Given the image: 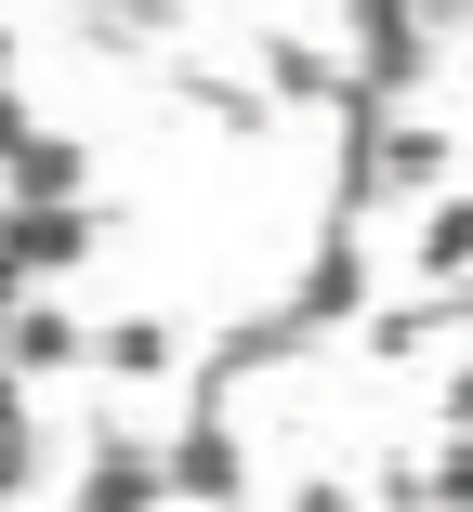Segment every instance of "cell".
Wrapping results in <instances>:
<instances>
[{"mask_svg": "<svg viewBox=\"0 0 473 512\" xmlns=\"http://www.w3.org/2000/svg\"><path fill=\"white\" fill-rule=\"evenodd\" d=\"M27 486V421H0V499Z\"/></svg>", "mask_w": 473, "mask_h": 512, "instance_id": "cell-12", "label": "cell"}, {"mask_svg": "<svg viewBox=\"0 0 473 512\" xmlns=\"http://www.w3.org/2000/svg\"><path fill=\"white\" fill-rule=\"evenodd\" d=\"M92 14H106V40H145V27H171L184 0H92Z\"/></svg>", "mask_w": 473, "mask_h": 512, "instance_id": "cell-10", "label": "cell"}, {"mask_svg": "<svg viewBox=\"0 0 473 512\" xmlns=\"http://www.w3.org/2000/svg\"><path fill=\"white\" fill-rule=\"evenodd\" d=\"M434 289H473V197H434L421 211V250H408Z\"/></svg>", "mask_w": 473, "mask_h": 512, "instance_id": "cell-8", "label": "cell"}, {"mask_svg": "<svg viewBox=\"0 0 473 512\" xmlns=\"http://www.w3.org/2000/svg\"><path fill=\"white\" fill-rule=\"evenodd\" d=\"M27 132H40V119H27V106H14V79H0V158H14V145H27Z\"/></svg>", "mask_w": 473, "mask_h": 512, "instance_id": "cell-13", "label": "cell"}, {"mask_svg": "<svg viewBox=\"0 0 473 512\" xmlns=\"http://www.w3.org/2000/svg\"><path fill=\"white\" fill-rule=\"evenodd\" d=\"M0 355H14V381H53V368H92V329L66 302H14V316H0Z\"/></svg>", "mask_w": 473, "mask_h": 512, "instance_id": "cell-4", "label": "cell"}, {"mask_svg": "<svg viewBox=\"0 0 473 512\" xmlns=\"http://www.w3.org/2000/svg\"><path fill=\"white\" fill-rule=\"evenodd\" d=\"M92 250H106V211H92V197H79V211H14V224H0V276H14V289L79 276Z\"/></svg>", "mask_w": 473, "mask_h": 512, "instance_id": "cell-1", "label": "cell"}, {"mask_svg": "<svg viewBox=\"0 0 473 512\" xmlns=\"http://www.w3.org/2000/svg\"><path fill=\"white\" fill-rule=\"evenodd\" d=\"M263 92H276V106H368V92H355V66L303 53V40H263Z\"/></svg>", "mask_w": 473, "mask_h": 512, "instance_id": "cell-7", "label": "cell"}, {"mask_svg": "<svg viewBox=\"0 0 473 512\" xmlns=\"http://www.w3.org/2000/svg\"><path fill=\"white\" fill-rule=\"evenodd\" d=\"M79 184H92L79 132H27L14 158H0V197H14V211H79Z\"/></svg>", "mask_w": 473, "mask_h": 512, "instance_id": "cell-3", "label": "cell"}, {"mask_svg": "<svg viewBox=\"0 0 473 512\" xmlns=\"http://www.w3.org/2000/svg\"><path fill=\"white\" fill-rule=\"evenodd\" d=\"M0 224H14V197H0Z\"/></svg>", "mask_w": 473, "mask_h": 512, "instance_id": "cell-18", "label": "cell"}, {"mask_svg": "<svg viewBox=\"0 0 473 512\" xmlns=\"http://www.w3.org/2000/svg\"><path fill=\"white\" fill-rule=\"evenodd\" d=\"M79 512H158V460L132 434H92V473H79Z\"/></svg>", "mask_w": 473, "mask_h": 512, "instance_id": "cell-5", "label": "cell"}, {"mask_svg": "<svg viewBox=\"0 0 473 512\" xmlns=\"http://www.w3.org/2000/svg\"><path fill=\"white\" fill-rule=\"evenodd\" d=\"M92 368H106V381H171L184 368V329L171 316H119V329H92Z\"/></svg>", "mask_w": 473, "mask_h": 512, "instance_id": "cell-6", "label": "cell"}, {"mask_svg": "<svg viewBox=\"0 0 473 512\" xmlns=\"http://www.w3.org/2000/svg\"><path fill=\"white\" fill-rule=\"evenodd\" d=\"M421 27H473V0H421Z\"/></svg>", "mask_w": 473, "mask_h": 512, "instance_id": "cell-16", "label": "cell"}, {"mask_svg": "<svg viewBox=\"0 0 473 512\" xmlns=\"http://www.w3.org/2000/svg\"><path fill=\"white\" fill-rule=\"evenodd\" d=\"M290 512H368V499H355L342 473H290Z\"/></svg>", "mask_w": 473, "mask_h": 512, "instance_id": "cell-11", "label": "cell"}, {"mask_svg": "<svg viewBox=\"0 0 473 512\" xmlns=\"http://www.w3.org/2000/svg\"><path fill=\"white\" fill-rule=\"evenodd\" d=\"M421 486H434V512H473V434H447V460H434Z\"/></svg>", "mask_w": 473, "mask_h": 512, "instance_id": "cell-9", "label": "cell"}, {"mask_svg": "<svg viewBox=\"0 0 473 512\" xmlns=\"http://www.w3.org/2000/svg\"><path fill=\"white\" fill-rule=\"evenodd\" d=\"M0 421H27V381H14V355H0Z\"/></svg>", "mask_w": 473, "mask_h": 512, "instance_id": "cell-15", "label": "cell"}, {"mask_svg": "<svg viewBox=\"0 0 473 512\" xmlns=\"http://www.w3.org/2000/svg\"><path fill=\"white\" fill-rule=\"evenodd\" d=\"M447 434H473V368H460V381H447Z\"/></svg>", "mask_w": 473, "mask_h": 512, "instance_id": "cell-14", "label": "cell"}, {"mask_svg": "<svg viewBox=\"0 0 473 512\" xmlns=\"http://www.w3.org/2000/svg\"><path fill=\"white\" fill-rule=\"evenodd\" d=\"M158 499H198V512H237V434L224 421H184L158 447Z\"/></svg>", "mask_w": 473, "mask_h": 512, "instance_id": "cell-2", "label": "cell"}, {"mask_svg": "<svg viewBox=\"0 0 473 512\" xmlns=\"http://www.w3.org/2000/svg\"><path fill=\"white\" fill-rule=\"evenodd\" d=\"M0 66H14V27H0Z\"/></svg>", "mask_w": 473, "mask_h": 512, "instance_id": "cell-17", "label": "cell"}]
</instances>
